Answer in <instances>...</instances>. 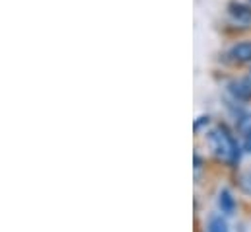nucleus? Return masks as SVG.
Returning a JSON list of instances; mask_svg holds the SVG:
<instances>
[{"label":"nucleus","mask_w":251,"mask_h":232,"mask_svg":"<svg viewBox=\"0 0 251 232\" xmlns=\"http://www.w3.org/2000/svg\"><path fill=\"white\" fill-rule=\"evenodd\" d=\"M244 148H246L248 152H251V133L244 135Z\"/></svg>","instance_id":"1a4fd4ad"},{"label":"nucleus","mask_w":251,"mask_h":232,"mask_svg":"<svg viewBox=\"0 0 251 232\" xmlns=\"http://www.w3.org/2000/svg\"><path fill=\"white\" fill-rule=\"evenodd\" d=\"M228 14L232 18L234 24L240 26H251V6L250 4H242V2H232L228 6Z\"/></svg>","instance_id":"7ed1b4c3"},{"label":"nucleus","mask_w":251,"mask_h":232,"mask_svg":"<svg viewBox=\"0 0 251 232\" xmlns=\"http://www.w3.org/2000/svg\"><path fill=\"white\" fill-rule=\"evenodd\" d=\"M228 92L236 102H250L251 100V78H238L228 84Z\"/></svg>","instance_id":"f03ea898"},{"label":"nucleus","mask_w":251,"mask_h":232,"mask_svg":"<svg viewBox=\"0 0 251 232\" xmlns=\"http://www.w3.org/2000/svg\"><path fill=\"white\" fill-rule=\"evenodd\" d=\"M206 232H230V229L220 215H212L208 219V231Z\"/></svg>","instance_id":"423d86ee"},{"label":"nucleus","mask_w":251,"mask_h":232,"mask_svg":"<svg viewBox=\"0 0 251 232\" xmlns=\"http://www.w3.org/2000/svg\"><path fill=\"white\" fill-rule=\"evenodd\" d=\"M204 123H208V116H201V117H199V119L195 121V125H193V129H195V131H199V129H201V127H202Z\"/></svg>","instance_id":"6e6552de"},{"label":"nucleus","mask_w":251,"mask_h":232,"mask_svg":"<svg viewBox=\"0 0 251 232\" xmlns=\"http://www.w3.org/2000/svg\"><path fill=\"white\" fill-rule=\"evenodd\" d=\"M228 57L232 62H238V64L251 62V41H240V43L232 45L228 51Z\"/></svg>","instance_id":"20e7f679"},{"label":"nucleus","mask_w":251,"mask_h":232,"mask_svg":"<svg viewBox=\"0 0 251 232\" xmlns=\"http://www.w3.org/2000/svg\"><path fill=\"white\" fill-rule=\"evenodd\" d=\"M250 2H251V0H250Z\"/></svg>","instance_id":"f8f14e48"},{"label":"nucleus","mask_w":251,"mask_h":232,"mask_svg":"<svg viewBox=\"0 0 251 232\" xmlns=\"http://www.w3.org/2000/svg\"><path fill=\"white\" fill-rule=\"evenodd\" d=\"M218 209L224 215H234V211H236V199L232 197V193L228 189H222L218 193Z\"/></svg>","instance_id":"39448f33"},{"label":"nucleus","mask_w":251,"mask_h":232,"mask_svg":"<svg viewBox=\"0 0 251 232\" xmlns=\"http://www.w3.org/2000/svg\"><path fill=\"white\" fill-rule=\"evenodd\" d=\"M250 78H251V68H250Z\"/></svg>","instance_id":"9b49d317"},{"label":"nucleus","mask_w":251,"mask_h":232,"mask_svg":"<svg viewBox=\"0 0 251 232\" xmlns=\"http://www.w3.org/2000/svg\"><path fill=\"white\" fill-rule=\"evenodd\" d=\"M208 145L216 158L228 162L232 168L238 166L244 150H242V145L238 143V139L232 135V131L226 125H218L216 129H212L208 133Z\"/></svg>","instance_id":"f257e3e1"},{"label":"nucleus","mask_w":251,"mask_h":232,"mask_svg":"<svg viewBox=\"0 0 251 232\" xmlns=\"http://www.w3.org/2000/svg\"><path fill=\"white\" fill-rule=\"evenodd\" d=\"M238 185H240V189L246 195H251V170L250 172H244V174L238 177Z\"/></svg>","instance_id":"0eeeda50"},{"label":"nucleus","mask_w":251,"mask_h":232,"mask_svg":"<svg viewBox=\"0 0 251 232\" xmlns=\"http://www.w3.org/2000/svg\"><path fill=\"white\" fill-rule=\"evenodd\" d=\"M201 164H202L201 156H199V154H195V170H199V168H201Z\"/></svg>","instance_id":"9d476101"}]
</instances>
